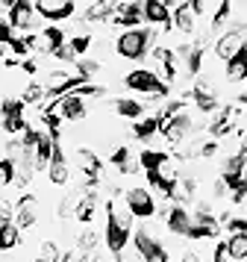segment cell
Wrapping results in <instances>:
<instances>
[{"instance_id":"cell-10","label":"cell","mask_w":247,"mask_h":262,"mask_svg":"<svg viewBox=\"0 0 247 262\" xmlns=\"http://www.w3.org/2000/svg\"><path fill=\"white\" fill-rule=\"evenodd\" d=\"M156 215H162L165 230H168V233H174V236H186L188 227H191V212H188L186 206H179V203H171V206L159 209Z\"/></svg>"},{"instance_id":"cell-34","label":"cell","mask_w":247,"mask_h":262,"mask_svg":"<svg viewBox=\"0 0 247 262\" xmlns=\"http://www.w3.org/2000/svg\"><path fill=\"white\" fill-rule=\"evenodd\" d=\"M230 18H233V3H227V0H223L221 6H218V12H215V18L209 21V30H212V33H221L223 27L230 24Z\"/></svg>"},{"instance_id":"cell-36","label":"cell","mask_w":247,"mask_h":262,"mask_svg":"<svg viewBox=\"0 0 247 262\" xmlns=\"http://www.w3.org/2000/svg\"><path fill=\"white\" fill-rule=\"evenodd\" d=\"M100 71V62L97 59H77V65H74V74L80 77L82 83H92V77Z\"/></svg>"},{"instance_id":"cell-48","label":"cell","mask_w":247,"mask_h":262,"mask_svg":"<svg viewBox=\"0 0 247 262\" xmlns=\"http://www.w3.org/2000/svg\"><path fill=\"white\" fill-rule=\"evenodd\" d=\"M12 218H15V206L9 201H0V224H6Z\"/></svg>"},{"instance_id":"cell-21","label":"cell","mask_w":247,"mask_h":262,"mask_svg":"<svg viewBox=\"0 0 247 262\" xmlns=\"http://www.w3.org/2000/svg\"><path fill=\"white\" fill-rule=\"evenodd\" d=\"M112 18H115V3H109V0H97V3L82 6V21L85 24H100V21L112 24Z\"/></svg>"},{"instance_id":"cell-29","label":"cell","mask_w":247,"mask_h":262,"mask_svg":"<svg viewBox=\"0 0 247 262\" xmlns=\"http://www.w3.org/2000/svg\"><path fill=\"white\" fill-rule=\"evenodd\" d=\"M147 183H150V191L162 194L165 201H171V194H174V183H176V180L165 177L162 171H147Z\"/></svg>"},{"instance_id":"cell-30","label":"cell","mask_w":247,"mask_h":262,"mask_svg":"<svg viewBox=\"0 0 247 262\" xmlns=\"http://www.w3.org/2000/svg\"><path fill=\"white\" fill-rule=\"evenodd\" d=\"M38 36L44 38V45H47V50H50V53L68 45V36H65V30H62V27H56V24H47L44 30H38Z\"/></svg>"},{"instance_id":"cell-55","label":"cell","mask_w":247,"mask_h":262,"mask_svg":"<svg viewBox=\"0 0 247 262\" xmlns=\"http://www.w3.org/2000/svg\"><path fill=\"white\" fill-rule=\"evenodd\" d=\"M238 100H241V103H247V89L241 92V95H238Z\"/></svg>"},{"instance_id":"cell-45","label":"cell","mask_w":247,"mask_h":262,"mask_svg":"<svg viewBox=\"0 0 247 262\" xmlns=\"http://www.w3.org/2000/svg\"><path fill=\"white\" fill-rule=\"evenodd\" d=\"M15 36H18V33L9 27V21H6V18H0V48H9Z\"/></svg>"},{"instance_id":"cell-28","label":"cell","mask_w":247,"mask_h":262,"mask_svg":"<svg viewBox=\"0 0 247 262\" xmlns=\"http://www.w3.org/2000/svg\"><path fill=\"white\" fill-rule=\"evenodd\" d=\"M168 159H171V156L165 154V150H153V147H144V150L139 154V168H144V174H147V171H159V168H162Z\"/></svg>"},{"instance_id":"cell-37","label":"cell","mask_w":247,"mask_h":262,"mask_svg":"<svg viewBox=\"0 0 247 262\" xmlns=\"http://www.w3.org/2000/svg\"><path fill=\"white\" fill-rule=\"evenodd\" d=\"M221 233V224H212V227H203V224H191L188 227L186 238H194V242H200V238H215Z\"/></svg>"},{"instance_id":"cell-38","label":"cell","mask_w":247,"mask_h":262,"mask_svg":"<svg viewBox=\"0 0 247 262\" xmlns=\"http://www.w3.org/2000/svg\"><path fill=\"white\" fill-rule=\"evenodd\" d=\"M218 6L221 3H209V0H191V12H194V18H215V12H218Z\"/></svg>"},{"instance_id":"cell-14","label":"cell","mask_w":247,"mask_h":262,"mask_svg":"<svg viewBox=\"0 0 247 262\" xmlns=\"http://www.w3.org/2000/svg\"><path fill=\"white\" fill-rule=\"evenodd\" d=\"M12 221L21 227V230H30V227L38 224V198L35 194L18 198V203H15V218Z\"/></svg>"},{"instance_id":"cell-8","label":"cell","mask_w":247,"mask_h":262,"mask_svg":"<svg viewBox=\"0 0 247 262\" xmlns=\"http://www.w3.org/2000/svg\"><path fill=\"white\" fill-rule=\"evenodd\" d=\"M47 112L59 115L62 121H82L85 115H88V100H82L80 95H74V92H71V95L53 100V103L47 106Z\"/></svg>"},{"instance_id":"cell-52","label":"cell","mask_w":247,"mask_h":262,"mask_svg":"<svg viewBox=\"0 0 247 262\" xmlns=\"http://www.w3.org/2000/svg\"><path fill=\"white\" fill-rule=\"evenodd\" d=\"M118 262H144V259H141V256L136 253V250H132V253H127V250H124V256H121Z\"/></svg>"},{"instance_id":"cell-40","label":"cell","mask_w":247,"mask_h":262,"mask_svg":"<svg viewBox=\"0 0 247 262\" xmlns=\"http://www.w3.org/2000/svg\"><path fill=\"white\" fill-rule=\"evenodd\" d=\"M44 97H47L44 85H38V83H30V85H27V89H24L21 100H24V103H41Z\"/></svg>"},{"instance_id":"cell-33","label":"cell","mask_w":247,"mask_h":262,"mask_svg":"<svg viewBox=\"0 0 247 262\" xmlns=\"http://www.w3.org/2000/svg\"><path fill=\"white\" fill-rule=\"evenodd\" d=\"M97 242H100V236H97L94 230H82L80 238H77V250H80V256H92V253H97Z\"/></svg>"},{"instance_id":"cell-9","label":"cell","mask_w":247,"mask_h":262,"mask_svg":"<svg viewBox=\"0 0 247 262\" xmlns=\"http://www.w3.org/2000/svg\"><path fill=\"white\" fill-rule=\"evenodd\" d=\"M35 12L41 21H50V24H62V21H68L74 18L77 12V3H71V0H38L35 3Z\"/></svg>"},{"instance_id":"cell-4","label":"cell","mask_w":247,"mask_h":262,"mask_svg":"<svg viewBox=\"0 0 247 262\" xmlns=\"http://www.w3.org/2000/svg\"><path fill=\"white\" fill-rule=\"evenodd\" d=\"M6 21L15 33H24V36H33L38 30V12H35V3H27V0H18V3H6Z\"/></svg>"},{"instance_id":"cell-51","label":"cell","mask_w":247,"mask_h":262,"mask_svg":"<svg viewBox=\"0 0 247 262\" xmlns=\"http://www.w3.org/2000/svg\"><path fill=\"white\" fill-rule=\"evenodd\" d=\"M21 71H24V74H35V71H38L35 59H21Z\"/></svg>"},{"instance_id":"cell-5","label":"cell","mask_w":247,"mask_h":262,"mask_svg":"<svg viewBox=\"0 0 247 262\" xmlns=\"http://www.w3.org/2000/svg\"><path fill=\"white\" fill-rule=\"evenodd\" d=\"M124 206H127V212L132 218H141V221H147V218L159 212V203L153 198V191L141 189V186H132V189L124 191Z\"/></svg>"},{"instance_id":"cell-32","label":"cell","mask_w":247,"mask_h":262,"mask_svg":"<svg viewBox=\"0 0 247 262\" xmlns=\"http://www.w3.org/2000/svg\"><path fill=\"white\" fill-rule=\"evenodd\" d=\"M227 253L233 262H247V233L227 236Z\"/></svg>"},{"instance_id":"cell-47","label":"cell","mask_w":247,"mask_h":262,"mask_svg":"<svg viewBox=\"0 0 247 262\" xmlns=\"http://www.w3.org/2000/svg\"><path fill=\"white\" fill-rule=\"evenodd\" d=\"M50 56L59 59V62H68V65H77V56H74V50H71L68 45H65V48H59V50H53Z\"/></svg>"},{"instance_id":"cell-17","label":"cell","mask_w":247,"mask_h":262,"mask_svg":"<svg viewBox=\"0 0 247 262\" xmlns=\"http://www.w3.org/2000/svg\"><path fill=\"white\" fill-rule=\"evenodd\" d=\"M153 53V62L159 65V71H162V80L165 83H174L176 80V74H179V62H176V53L171 48H165V45H156V48L150 50Z\"/></svg>"},{"instance_id":"cell-24","label":"cell","mask_w":247,"mask_h":262,"mask_svg":"<svg viewBox=\"0 0 247 262\" xmlns=\"http://www.w3.org/2000/svg\"><path fill=\"white\" fill-rule=\"evenodd\" d=\"M159 133H162V124L156 121V115H144V118L132 121V136L139 142H153Z\"/></svg>"},{"instance_id":"cell-11","label":"cell","mask_w":247,"mask_h":262,"mask_svg":"<svg viewBox=\"0 0 247 262\" xmlns=\"http://www.w3.org/2000/svg\"><path fill=\"white\" fill-rule=\"evenodd\" d=\"M47 177L53 186H68L71 183V165H68V156L62 150V142H53V156H50V165H47Z\"/></svg>"},{"instance_id":"cell-46","label":"cell","mask_w":247,"mask_h":262,"mask_svg":"<svg viewBox=\"0 0 247 262\" xmlns=\"http://www.w3.org/2000/svg\"><path fill=\"white\" fill-rule=\"evenodd\" d=\"M215 154H218V142H215V139L197 144V156H200V159H212Z\"/></svg>"},{"instance_id":"cell-56","label":"cell","mask_w":247,"mask_h":262,"mask_svg":"<svg viewBox=\"0 0 247 262\" xmlns=\"http://www.w3.org/2000/svg\"><path fill=\"white\" fill-rule=\"evenodd\" d=\"M244 180H247V165H244Z\"/></svg>"},{"instance_id":"cell-39","label":"cell","mask_w":247,"mask_h":262,"mask_svg":"<svg viewBox=\"0 0 247 262\" xmlns=\"http://www.w3.org/2000/svg\"><path fill=\"white\" fill-rule=\"evenodd\" d=\"M223 230L227 236H238V233H247V218H238V215H223Z\"/></svg>"},{"instance_id":"cell-3","label":"cell","mask_w":247,"mask_h":262,"mask_svg":"<svg viewBox=\"0 0 247 262\" xmlns=\"http://www.w3.org/2000/svg\"><path fill=\"white\" fill-rule=\"evenodd\" d=\"M124 85H127L129 92H136V95L147 97L150 103H159L165 97L171 95V85L165 83L162 77L150 68H136V71H129L124 77Z\"/></svg>"},{"instance_id":"cell-44","label":"cell","mask_w":247,"mask_h":262,"mask_svg":"<svg viewBox=\"0 0 247 262\" xmlns=\"http://www.w3.org/2000/svg\"><path fill=\"white\" fill-rule=\"evenodd\" d=\"M9 50L15 53V56H21V59H27V53H30V41H27V36H15L12 38Z\"/></svg>"},{"instance_id":"cell-13","label":"cell","mask_w":247,"mask_h":262,"mask_svg":"<svg viewBox=\"0 0 247 262\" xmlns=\"http://www.w3.org/2000/svg\"><path fill=\"white\" fill-rule=\"evenodd\" d=\"M188 97L194 100L197 112H203V115H215V112H218V92H215V85H212L209 80L194 83V89H191Z\"/></svg>"},{"instance_id":"cell-19","label":"cell","mask_w":247,"mask_h":262,"mask_svg":"<svg viewBox=\"0 0 247 262\" xmlns=\"http://www.w3.org/2000/svg\"><path fill=\"white\" fill-rule=\"evenodd\" d=\"M235 118H238V109H233V106L218 109V112L212 115V121H209V136H215V139L230 136L233 127H235Z\"/></svg>"},{"instance_id":"cell-25","label":"cell","mask_w":247,"mask_h":262,"mask_svg":"<svg viewBox=\"0 0 247 262\" xmlns=\"http://www.w3.org/2000/svg\"><path fill=\"white\" fill-rule=\"evenodd\" d=\"M77 156H80V168H82V174H85V180H88V186H94L97 177H100V171H103V162L97 159L94 150H85V147H80Z\"/></svg>"},{"instance_id":"cell-49","label":"cell","mask_w":247,"mask_h":262,"mask_svg":"<svg viewBox=\"0 0 247 262\" xmlns=\"http://www.w3.org/2000/svg\"><path fill=\"white\" fill-rule=\"evenodd\" d=\"M212 262H230V253H227V242H218V245H215Z\"/></svg>"},{"instance_id":"cell-43","label":"cell","mask_w":247,"mask_h":262,"mask_svg":"<svg viewBox=\"0 0 247 262\" xmlns=\"http://www.w3.org/2000/svg\"><path fill=\"white\" fill-rule=\"evenodd\" d=\"M74 95H80L82 100H88V97H92V100H97V97H103V95H106V85H97V83H82L80 89L74 92Z\"/></svg>"},{"instance_id":"cell-35","label":"cell","mask_w":247,"mask_h":262,"mask_svg":"<svg viewBox=\"0 0 247 262\" xmlns=\"http://www.w3.org/2000/svg\"><path fill=\"white\" fill-rule=\"evenodd\" d=\"M92 45H94V38L88 36V33H77V36L68 38V48L74 50V56H77V59H80V56H85V53L92 50Z\"/></svg>"},{"instance_id":"cell-15","label":"cell","mask_w":247,"mask_h":262,"mask_svg":"<svg viewBox=\"0 0 247 262\" xmlns=\"http://www.w3.org/2000/svg\"><path fill=\"white\" fill-rule=\"evenodd\" d=\"M115 27H124V30H139L144 24V9L141 3H115V18H112Z\"/></svg>"},{"instance_id":"cell-2","label":"cell","mask_w":247,"mask_h":262,"mask_svg":"<svg viewBox=\"0 0 247 262\" xmlns=\"http://www.w3.org/2000/svg\"><path fill=\"white\" fill-rule=\"evenodd\" d=\"M153 38H156V30H150V27L124 30V33L115 38V53L127 62H141L153 50Z\"/></svg>"},{"instance_id":"cell-6","label":"cell","mask_w":247,"mask_h":262,"mask_svg":"<svg viewBox=\"0 0 247 262\" xmlns=\"http://www.w3.org/2000/svg\"><path fill=\"white\" fill-rule=\"evenodd\" d=\"M24 103L21 97H3L0 100V127L9 133V136H24V130L30 127L24 121Z\"/></svg>"},{"instance_id":"cell-12","label":"cell","mask_w":247,"mask_h":262,"mask_svg":"<svg viewBox=\"0 0 247 262\" xmlns=\"http://www.w3.org/2000/svg\"><path fill=\"white\" fill-rule=\"evenodd\" d=\"M141 9H144V24H150V30H171V3L147 0L141 3Z\"/></svg>"},{"instance_id":"cell-20","label":"cell","mask_w":247,"mask_h":262,"mask_svg":"<svg viewBox=\"0 0 247 262\" xmlns=\"http://www.w3.org/2000/svg\"><path fill=\"white\" fill-rule=\"evenodd\" d=\"M244 165H247V159L241 156V150L238 154H230L221 162V180L227 183V189H233L235 183L244 177Z\"/></svg>"},{"instance_id":"cell-27","label":"cell","mask_w":247,"mask_h":262,"mask_svg":"<svg viewBox=\"0 0 247 262\" xmlns=\"http://www.w3.org/2000/svg\"><path fill=\"white\" fill-rule=\"evenodd\" d=\"M109 162H112V168H118L121 174H136L139 171V159H132V154H129V147H115L112 150V156H109Z\"/></svg>"},{"instance_id":"cell-23","label":"cell","mask_w":247,"mask_h":262,"mask_svg":"<svg viewBox=\"0 0 247 262\" xmlns=\"http://www.w3.org/2000/svg\"><path fill=\"white\" fill-rule=\"evenodd\" d=\"M223 77H227L230 83H244L247 80V45L223 65Z\"/></svg>"},{"instance_id":"cell-7","label":"cell","mask_w":247,"mask_h":262,"mask_svg":"<svg viewBox=\"0 0 247 262\" xmlns=\"http://www.w3.org/2000/svg\"><path fill=\"white\" fill-rule=\"evenodd\" d=\"M194 130H197V124H194V118H191V112H179V115H174V118H168L162 124V139L168 144L179 147L186 139H191Z\"/></svg>"},{"instance_id":"cell-18","label":"cell","mask_w":247,"mask_h":262,"mask_svg":"<svg viewBox=\"0 0 247 262\" xmlns=\"http://www.w3.org/2000/svg\"><path fill=\"white\" fill-rule=\"evenodd\" d=\"M94 212H97V194H94V186H82V191L77 194L74 218H77V221H82V224H92Z\"/></svg>"},{"instance_id":"cell-31","label":"cell","mask_w":247,"mask_h":262,"mask_svg":"<svg viewBox=\"0 0 247 262\" xmlns=\"http://www.w3.org/2000/svg\"><path fill=\"white\" fill-rule=\"evenodd\" d=\"M18 245H21V227L15 221L0 224V250H15Z\"/></svg>"},{"instance_id":"cell-16","label":"cell","mask_w":247,"mask_h":262,"mask_svg":"<svg viewBox=\"0 0 247 262\" xmlns=\"http://www.w3.org/2000/svg\"><path fill=\"white\" fill-rule=\"evenodd\" d=\"M171 27L179 30L183 36H194L197 18L191 12V3H171Z\"/></svg>"},{"instance_id":"cell-54","label":"cell","mask_w":247,"mask_h":262,"mask_svg":"<svg viewBox=\"0 0 247 262\" xmlns=\"http://www.w3.org/2000/svg\"><path fill=\"white\" fill-rule=\"evenodd\" d=\"M241 156H244V159H247V133H244V136H241Z\"/></svg>"},{"instance_id":"cell-50","label":"cell","mask_w":247,"mask_h":262,"mask_svg":"<svg viewBox=\"0 0 247 262\" xmlns=\"http://www.w3.org/2000/svg\"><path fill=\"white\" fill-rule=\"evenodd\" d=\"M212 194H215V198H227V194H230V189H227V183H223L221 177L212 183Z\"/></svg>"},{"instance_id":"cell-42","label":"cell","mask_w":247,"mask_h":262,"mask_svg":"<svg viewBox=\"0 0 247 262\" xmlns=\"http://www.w3.org/2000/svg\"><path fill=\"white\" fill-rule=\"evenodd\" d=\"M59 256H62V250L53 242H41L38 245V262H59Z\"/></svg>"},{"instance_id":"cell-57","label":"cell","mask_w":247,"mask_h":262,"mask_svg":"<svg viewBox=\"0 0 247 262\" xmlns=\"http://www.w3.org/2000/svg\"><path fill=\"white\" fill-rule=\"evenodd\" d=\"M244 203H247V201H244Z\"/></svg>"},{"instance_id":"cell-26","label":"cell","mask_w":247,"mask_h":262,"mask_svg":"<svg viewBox=\"0 0 247 262\" xmlns=\"http://www.w3.org/2000/svg\"><path fill=\"white\" fill-rule=\"evenodd\" d=\"M194 194H197V180L194 177H179L174 183V194H171V201L179 203V206H186V203L194 201Z\"/></svg>"},{"instance_id":"cell-53","label":"cell","mask_w":247,"mask_h":262,"mask_svg":"<svg viewBox=\"0 0 247 262\" xmlns=\"http://www.w3.org/2000/svg\"><path fill=\"white\" fill-rule=\"evenodd\" d=\"M179 262H200V256L194 253V250H186V253H183V259H179Z\"/></svg>"},{"instance_id":"cell-22","label":"cell","mask_w":247,"mask_h":262,"mask_svg":"<svg viewBox=\"0 0 247 262\" xmlns=\"http://www.w3.org/2000/svg\"><path fill=\"white\" fill-rule=\"evenodd\" d=\"M112 112L121 115V118L139 121V118H144L147 106H144V100H136V97H115L112 100Z\"/></svg>"},{"instance_id":"cell-41","label":"cell","mask_w":247,"mask_h":262,"mask_svg":"<svg viewBox=\"0 0 247 262\" xmlns=\"http://www.w3.org/2000/svg\"><path fill=\"white\" fill-rule=\"evenodd\" d=\"M15 183V162L9 156H0V186H12Z\"/></svg>"},{"instance_id":"cell-1","label":"cell","mask_w":247,"mask_h":262,"mask_svg":"<svg viewBox=\"0 0 247 262\" xmlns=\"http://www.w3.org/2000/svg\"><path fill=\"white\" fill-rule=\"evenodd\" d=\"M132 215L127 212V206H118L115 201L106 203V227H103V242L106 248H109V253L115 256V259H121L124 256V250H127V245L132 242Z\"/></svg>"}]
</instances>
